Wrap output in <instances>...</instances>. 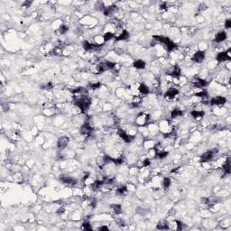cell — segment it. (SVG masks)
Here are the masks:
<instances>
[{"label":"cell","instance_id":"obj_34","mask_svg":"<svg viewBox=\"0 0 231 231\" xmlns=\"http://www.w3.org/2000/svg\"><path fill=\"white\" fill-rule=\"evenodd\" d=\"M175 225H176V229H178V230H182V226H183V224H182V222H181V221H175Z\"/></svg>","mask_w":231,"mask_h":231},{"label":"cell","instance_id":"obj_9","mask_svg":"<svg viewBox=\"0 0 231 231\" xmlns=\"http://www.w3.org/2000/svg\"><path fill=\"white\" fill-rule=\"evenodd\" d=\"M191 83H192L193 87L201 88L206 87L208 85V82L205 80H202V79H201V78H193L191 80Z\"/></svg>","mask_w":231,"mask_h":231},{"label":"cell","instance_id":"obj_37","mask_svg":"<svg viewBox=\"0 0 231 231\" xmlns=\"http://www.w3.org/2000/svg\"><path fill=\"white\" fill-rule=\"evenodd\" d=\"M64 211H65V209H62V208H61V209H58V211H57V214H58V215H61V214H62V213H63Z\"/></svg>","mask_w":231,"mask_h":231},{"label":"cell","instance_id":"obj_13","mask_svg":"<svg viewBox=\"0 0 231 231\" xmlns=\"http://www.w3.org/2000/svg\"><path fill=\"white\" fill-rule=\"evenodd\" d=\"M181 68L179 65H174V66H172L171 69L169 70V71H168V74H169L170 76H172V78H179L181 76Z\"/></svg>","mask_w":231,"mask_h":231},{"label":"cell","instance_id":"obj_10","mask_svg":"<svg viewBox=\"0 0 231 231\" xmlns=\"http://www.w3.org/2000/svg\"><path fill=\"white\" fill-rule=\"evenodd\" d=\"M60 182H62L63 184H67V185H74L75 183L77 182V181L69 175H61L60 176Z\"/></svg>","mask_w":231,"mask_h":231},{"label":"cell","instance_id":"obj_23","mask_svg":"<svg viewBox=\"0 0 231 231\" xmlns=\"http://www.w3.org/2000/svg\"><path fill=\"white\" fill-rule=\"evenodd\" d=\"M141 102H142V99H141V98L140 97H138V96H135L134 98H133V100L131 101V107L132 108H137L139 105L141 104Z\"/></svg>","mask_w":231,"mask_h":231},{"label":"cell","instance_id":"obj_14","mask_svg":"<svg viewBox=\"0 0 231 231\" xmlns=\"http://www.w3.org/2000/svg\"><path fill=\"white\" fill-rule=\"evenodd\" d=\"M226 101H227L226 98L221 96H217L211 99V104L213 105V106H221V105H224L226 103Z\"/></svg>","mask_w":231,"mask_h":231},{"label":"cell","instance_id":"obj_7","mask_svg":"<svg viewBox=\"0 0 231 231\" xmlns=\"http://www.w3.org/2000/svg\"><path fill=\"white\" fill-rule=\"evenodd\" d=\"M192 61L197 63H201V62L205 59V51H198L192 56Z\"/></svg>","mask_w":231,"mask_h":231},{"label":"cell","instance_id":"obj_16","mask_svg":"<svg viewBox=\"0 0 231 231\" xmlns=\"http://www.w3.org/2000/svg\"><path fill=\"white\" fill-rule=\"evenodd\" d=\"M226 39H227V33H226L225 31H220V32H218L216 35H215L214 41L218 44H220V43H222V42H224Z\"/></svg>","mask_w":231,"mask_h":231},{"label":"cell","instance_id":"obj_32","mask_svg":"<svg viewBox=\"0 0 231 231\" xmlns=\"http://www.w3.org/2000/svg\"><path fill=\"white\" fill-rule=\"evenodd\" d=\"M90 87L92 88V90H97V88L101 87V83L100 82H93V83L90 84Z\"/></svg>","mask_w":231,"mask_h":231},{"label":"cell","instance_id":"obj_21","mask_svg":"<svg viewBox=\"0 0 231 231\" xmlns=\"http://www.w3.org/2000/svg\"><path fill=\"white\" fill-rule=\"evenodd\" d=\"M157 228L160 230H165V229H169V224L165 220H162V221L158 222L157 224Z\"/></svg>","mask_w":231,"mask_h":231},{"label":"cell","instance_id":"obj_33","mask_svg":"<svg viewBox=\"0 0 231 231\" xmlns=\"http://www.w3.org/2000/svg\"><path fill=\"white\" fill-rule=\"evenodd\" d=\"M52 87H53L52 83L51 82H48V83L44 84V85L43 86V88H44V90H51V88H52Z\"/></svg>","mask_w":231,"mask_h":231},{"label":"cell","instance_id":"obj_25","mask_svg":"<svg viewBox=\"0 0 231 231\" xmlns=\"http://www.w3.org/2000/svg\"><path fill=\"white\" fill-rule=\"evenodd\" d=\"M110 207H111V209H113V211L116 214H121L122 213V207H121V205H119V204H112Z\"/></svg>","mask_w":231,"mask_h":231},{"label":"cell","instance_id":"obj_29","mask_svg":"<svg viewBox=\"0 0 231 231\" xmlns=\"http://www.w3.org/2000/svg\"><path fill=\"white\" fill-rule=\"evenodd\" d=\"M167 155H168V152H165V151H157L156 158H159V159H164Z\"/></svg>","mask_w":231,"mask_h":231},{"label":"cell","instance_id":"obj_15","mask_svg":"<svg viewBox=\"0 0 231 231\" xmlns=\"http://www.w3.org/2000/svg\"><path fill=\"white\" fill-rule=\"evenodd\" d=\"M92 127L90 125V124H84L83 125H81V134L83 135H90L91 133H92Z\"/></svg>","mask_w":231,"mask_h":231},{"label":"cell","instance_id":"obj_17","mask_svg":"<svg viewBox=\"0 0 231 231\" xmlns=\"http://www.w3.org/2000/svg\"><path fill=\"white\" fill-rule=\"evenodd\" d=\"M137 90L140 94H142V95H147V94L150 93V88L149 87L146 85V84L145 83H141L139 87L137 88Z\"/></svg>","mask_w":231,"mask_h":231},{"label":"cell","instance_id":"obj_35","mask_svg":"<svg viewBox=\"0 0 231 231\" xmlns=\"http://www.w3.org/2000/svg\"><path fill=\"white\" fill-rule=\"evenodd\" d=\"M230 27H231V20L230 19L226 20V22H225V28L226 29H229Z\"/></svg>","mask_w":231,"mask_h":231},{"label":"cell","instance_id":"obj_12","mask_svg":"<svg viewBox=\"0 0 231 231\" xmlns=\"http://www.w3.org/2000/svg\"><path fill=\"white\" fill-rule=\"evenodd\" d=\"M178 94H179V90H178L175 87H171L170 88H168L166 92L164 93V97L169 99H172L174 98Z\"/></svg>","mask_w":231,"mask_h":231},{"label":"cell","instance_id":"obj_26","mask_svg":"<svg viewBox=\"0 0 231 231\" xmlns=\"http://www.w3.org/2000/svg\"><path fill=\"white\" fill-rule=\"evenodd\" d=\"M115 37V34L113 32H106L103 35V39H104V42H108L111 39H113Z\"/></svg>","mask_w":231,"mask_h":231},{"label":"cell","instance_id":"obj_6","mask_svg":"<svg viewBox=\"0 0 231 231\" xmlns=\"http://www.w3.org/2000/svg\"><path fill=\"white\" fill-rule=\"evenodd\" d=\"M117 135L124 142H125V143H131L134 138L132 135H130L128 133L125 132L124 129H120V128L117 130Z\"/></svg>","mask_w":231,"mask_h":231},{"label":"cell","instance_id":"obj_22","mask_svg":"<svg viewBox=\"0 0 231 231\" xmlns=\"http://www.w3.org/2000/svg\"><path fill=\"white\" fill-rule=\"evenodd\" d=\"M182 115H183V112L182 111L181 109H179V108L173 109L172 111L171 112V117H172V118H177V117H182Z\"/></svg>","mask_w":231,"mask_h":231},{"label":"cell","instance_id":"obj_5","mask_svg":"<svg viewBox=\"0 0 231 231\" xmlns=\"http://www.w3.org/2000/svg\"><path fill=\"white\" fill-rule=\"evenodd\" d=\"M103 44H98L96 43H88V42H84L83 48L85 51H98L99 48H101Z\"/></svg>","mask_w":231,"mask_h":231},{"label":"cell","instance_id":"obj_27","mask_svg":"<svg viewBox=\"0 0 231 231\" xmlns=\"http://www.w3.org/2000/svg\"><path fill=\"white\" fill-rule=\"evenodd\" d=\"M172 184V181L170 178H164V180L162 181V186L164 189H168Z\"/></svg>","mask_w":231,"mask_h":231},{"label":"cell","instance_id":"obj_36","mask_svg":"<svg viewBox=\"0 0 231 231\" xmlns=\"http://www.w3.org/2000/svg\"><path fill=\"white\" fill-rule=\"evenodd\" d=\"M151 164V162L149 159H145V161L143 162V166L144 167H147Z\"/></svg>","mask_w":231,"mask_h":231},{"label":"cell","instance_id":"obj_1","mask_svg":"<svg viewBox=\"0 0 231 231\" xmlns=\"http://www.w3.org/2000/svg\"><path fill=\"white\" fill-rule=\"evenodd\" d=\"M75 105L78 108L81 109V112H86L90 108L91 105V99L87 97H80L75 100Z\"/></svg>","mask_w":231,"mask_h":231},{"label":"cell","instance_id":"obj_20","mask_svg":"<svg viewBox=\"0 0 231 231\" xmlns=\"http://www.w3.org/2000/svg\"><path fill=\"white\" fill-rule=\"evenodd\" d=\"M204 114H205V113H204V111H202V110H198V109H194V110H192V111L191 112V115L194 118H196V119L203 117Z\"/></svg>","mask_w":231,"mask_h":231},{"label":"cell","instance_id":"obj_18","mask_svg":"<svg viewBox=\"0 0 231 231\" xmlns=\"http://www.w3.org/2000/svg\"><path fill=\"white\" fill-rule=\"evenodd\" d=\"M129 33H128V31L127 30H123L121 33H120L117 37H115V40L116 41H125V40H127L129 38Z\"/></svg>","mask_w":231,"mask_h":231},{"label":"cell","instance_id":"obj_11","mask_svg":"<svg viewBox=\"0 0 231 231\" xmlns=\"http://www.w3.org/2000/svg\"><path fill=\"white\" fill-rule=\"evenodd\" d=\"M215 152H213V150L211 151H207L206 153H204L202 154V156L201 157V162H211L215 156Z\"/></svg>","mask_w":231,"mask_h":231},{"label":"cell","instance_id":"obj_19","mask_svg":"<svg viewBox=\"0 0 231 231\" xmlns=\"http://www.w3.org/2000/svg\"><path fill=\"white\" fill-rule=\"evenodd\" d=\"M134 67L135 68V69H137V70H143L145 68L146 66V63H145V61H144L143 60H136L135 62H134Z\"/></svg>","mask_w":231,"mask_h":231},{"label":"cell","instance_id":"obj_4","mask_svg":"<svg viewBox=\"0 0 231 231\" xmlns=\"http://www.w3.org/2000/svg\"><path fill=\"white\" fill-rule=\"evenodd\" d=\"M69 142H70V139L68 136L66 135H63V136H61V137L57 140V148L59 150H64L68 145H69Z\"/></svg>","mask_w":231,"mask_h":231},{"label":"cell","instance_id":"obj_30","mask_svg":"<svg viewBox=\"0 0 231 231\" xmlns=\"http://www.w3.org/2000/svg\"><path fill=\"white\" fill-rule=\"evenodd\" d=\"M195 96L199 97V98H204L208 97V92L206 90H201V91L195 93Z\"/></svg>","mask_w":231,"mask_h":231},{"label":"cell","instance_id":"obj_38","mask_svg":"<svg viewBox=\"0 0 231 231\" xmlns=\"http://www.w3.org/2000/svg\"><path fill=\"white\" fill-rule=\"evenodd\" d=\"M99 229H108V227H100Z\"/></svg>","mask_w":231,"mask_h":231},{"label":"cell","instance_id":"obj_3","mask_svg":"<svg viewBox=\"0 0 231 231\" xmlns=\"http://www.w3.org/2000/svg\"><path fill=\"white\" fill-rule=\"evenodd\" d=\"M150 120V116L146 113H140L135 118V124L139 127H144Z\"/></svg>","mask_w":231,"mask_h":231},{"label":"cell","instance_id":"obj_24","mask_svg":"<svg viewBox=\"0 0 231 231\" xmlns=\"http://www.w3.org/2000/svg\"><path fill=\"white\" fill-rule=\"evenodd\" d=\"M68 30H69V26H68L67 24H61L59 26L57 32L59 33L60 34H65L68 32Z\"/></svg>","mask_w":231,"mask_h":231},{"label":"cell","instance_id":"obj_2","mask_svg":"<svg viewBox=\"0 0 231 231\" xmlns=\"http://www.w3.org/2000/svg\"><path fill=\"white\" fill-rule=\"evenodd\" d=\"M158 128L160 129L161 132H162L164 135H168V134H171L172 132H173L172 125L171 124L170 121H168V120H164V121H162L158 125Z\"/></svg>","mask_w":231,"mask_h":231},{"label":"cell","instance_id":"obj_28","mask_svg":"<svg viewBox=\"0 0 231 231\" xmlns=\"http://www.w3.org/2000/svg\"><path fill=\"white\" fill-rule=\"evenodd\" d=\"M116 192H117V194H118V195H125V194H127V188L125 186H121L117 189Z\"/></svg>","mask_w":231,"mask_h":231},{"label":"cell","instance_id":"obj_31","mask_svg":"<svg viewBox=\"0 0 231 231\" xmlns=\"http://www.w3.org/2000/svg\"><path fill=\"white\" fill-rule=\"evenodd\" d=\"M82 228L85 229V230H91L92 228H91V225L88 221H85L83 224H82Z\"/></svg>","mask_w":231,"mask_h":231},{"label":"cell","instance_id":"obj_8","mask_svg":"<svg viewBox=\"0 0 231 231\" xmlns=\"http://www.w3.org/2000/svg\"><path fill=\"white\" fill-rule=\"evenodd\" d=\"M216 59L218 62H224L230 60V55H229V51H220L217 54Z\"/></svg>","mask_w":231,"mask_h":231}]
</instances>
